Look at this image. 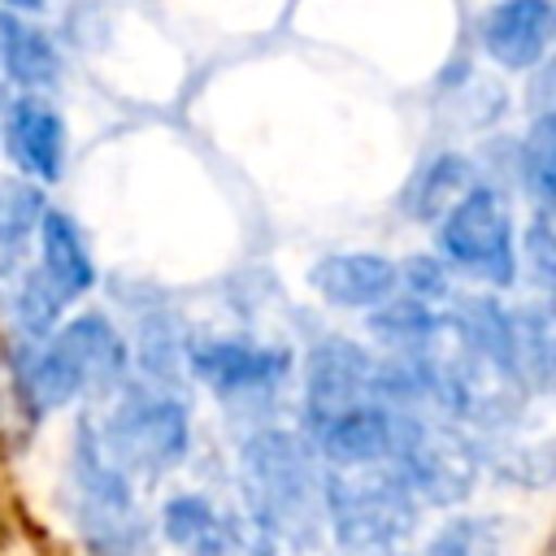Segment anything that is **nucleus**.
I'll return each mask as SVG.
<instances>
[{
	"label": "nucleus",
	"mask_w": 556,
	"mask_h": 556,
	"mask_svg": "<svg viewBox=\"0 0 556 556\" xmlns=\"http://www.w3.org/2000/svg\"><path fill=\"white\" fill-rule=\"evenodd\" d=\"M243 513L265 556H330L321 517V460L291 430H256L239 447Z\"/></svg>",
	"instance_id": "1"
},
{
	"label": "nucleus",
	"mask_w": 556,
	"mask_h": 556,
	"mask_svg": "<svg viewBox=\"0 0 556 556\" xmlns=\"http://www.w3.org/2000/svg\"><path fill=\"white\" fill-rule=\"evenodd\" d=\"M130 348L104 313H78L43 339H17L13 382L30 417L87 395H109L126 382Z\"/></svg>",
	"instance_id": "2"
},
{
	"label": "nucleus",
	"mask_w": 556,
	"mask_h": 556,
	"mask_svg": "<svg viewBox=\"0 0 556 556\" xmlns=\"http://www.w3.org/2000/svg\"><path fill=\"white\" fill-rule=\"evenodd\" d=\"M70 491L74 526L91 556H152V526L135 495V478L104 452L91 417L74 430Z\"/></svg>",
	"instance_id": "3"
},
{
	"label": "nucleus",
	"mask_w": 556,
	"mask_h": 556,
	"mask_svg": "<svg viewBox=\"0 0 556 556\" xmlns=\"http://www.w3.org/2000/svg\"><path fill=\"white\" fill-rule=\"evenodd\" d=\"M417 495L391 465L326 469L321 465V517L339 556L400 552L417 530Z\"/></svg>",
	"instance_id": "4"
},
{
	"label": "nucleus",
	"mask_w": 556,
	"mask_h": 556,
	"mask_svg": "<svg viewBox=\"0 0 556 556\" xmlns=\"http://www.w3.org/2000/svg\"><path fill=\"white\" fill-rule=\"evenodd\" d=\"M104 413H87L104 452L139 482L174 469L191 447L187 404L165 382H122Z\"/></svg>",
	"instance_id": "5"
},
{
	"label": "nucleus",
	"mask_w": 556,
	"mask_h": 556,
	"mask_svg": "<svg viewBox=\"0 0 556 556\" xmlns=\"http://www.w3.org/2000/svg\"><path fill=\"white\" fill-rule=\"evenodd\" d=\"M439 256L491 287H508L517 278V230L508 200L495 182H473L452 208L434 222Z\"/></svg>",
	"instance_id": "6"
},
{
	"label": "nucleus",
	"mask_w": 556,
	"mask_h": 556,
	"mask_svg": "<svg viewBox=\"0 0 556 556\" xmlns=\"http://www.w3.org/2000/svg\"><path fill=\"white\" fill-rule=\"evenodd\" d=\"M391 469L417 495V504H460L478 482L473 439L460 434L447 417L404 408Z\"/></svg>",
	"instance_id": "7"
},
{
	"label": "nucleus",
	"mask_w": 556,
	"mask_h": 556,
	"mask_svg": "<svg viewBox=\"0 0 556 556\" xmlns=\"http://www.w3.org/2000/svg\"><path fill=\"white\" fill-rule=\"evenodd\" d=\"M187 365L222 400L274 395L291 378V352L282 343H261V339H239V334L191 343Z\"/></svg>",
	"instance_id": "8"
},
{
	"label": "nucleus",
	"mask_w": 556,
	"mask_h": 556,
	"mask_svg": "<svg viewBox=\"0 0 556 556\" xmlns=\"http://www.w3.org/2000/svg\"><path fill=\"white\" fill-rule=\"evenodd\" d=\"M161 534L182 556H265L261 534L248 521V513L204 495V491H178L161 508Z\"/></svg>",
	"instance_id": "9"
},
{
	"label": "nucleus",
	"mask_w": 556,
	"mask_h": 556,
	"mask_svg": "<svg viewBox=\"0 0 556 556\" xmlns=\"http://www.w3.org/2000/svg\"><path fill=\"white\" fill-rule=\"evenodd\" d=\"M374 374H378V356H369L361 343L321 339L304 365V430H313L356 404L378 400Z\"/></svg>",
	"instance_id": "10"
},
{
	"label": "nucleus",
	"mask_w": 556,
	"mask_h": 556,
	"mask_svg": "<svg viewBox=\"0 0 556 556\" xmlns=\"http://www.w3.org/2000/svg\"><path fill=\"white\" fill-rule=\"evenodd\" d=\"M0 143H4V156L17 169V178H26L35 187L56 182L65 174L70 135H65L61 109L48 96H30V91L9 96V109L0 122Z\"/></svg>",
	"instance_id": "11"
},
{
	"label": "nucleus",
	"mask_w": 556,
	"mask_h": 556,
	"mask_svg": "<svg viewBox=\"0 0 556 556\" xmlns=\"http://www.w3.org/2000/svg\"><path fill=\"white\" fill-rule=\"evenodd\" d=\"M473 35L491 65L508 74H530L552 52L556 4L552 0H491L478 13Z\"/></svg>",
	"instance_id": "12"
},
{
	"label": "nucleus",
	"mask_w": 556,
	"mask_h": 556,
	"mask_svg": "<svg viewBox=\"0 0 556 556\" xmlns=\"http://www.w3.org/2000/svg\"><path fill=\"white\" fill-rule=\"evenodd\" d=\"M35 248H39L35 269L43 274V282L52 287V295L65 308L96 287V261H91L87 235L65 208H52V204L43 208L39 230H35Z\"/></svg>",
	"instance_id": "13"
},
{
	"label": "nucleus",
	"mask_w": 556,
	"mask_h": 556,
	"mask_svg": "<svg viewBox=\"0 0 556 556\" xmlns=\"http://www.w3.org/2000/svg\"><path fill=\"white\" fill-rule=\"evenodd\" d=\"M308 287L334 308H378L400 291V265L378 252H330L308 269Z\"/></svg>",
	"instance_id": "14"
},
{
	"label": "nucleus",
	"mask_w": 556,
	"mask_h": 556,
	"mask_svg": "<svg viewBox=\"0 0 556 556\" xmlns=\"http://www.w3.org/2000/svg\"><path fill=\"white\" fill-rule=\"evenodd\" d=\"M0 83L43 96L61 83V48L52 35L22 13L0 9Z\"/></svg>",
	"instance_id": "15"
},
{
	"label": "nucleus",
	"mask_w": 556,
	"mask_h": 556,
	"mask_svg": "<svg viewBox=\"0 0 556 556\" xmlns=\"http://www.w3.org/2000/svg\"><path fill=\"white\" fill-rule=\"evenodd\" d=\"M473 182H478V169H473V161L465 152H452V148L447 152H434L404 182L400 208L413 222H439L452 208V200H460Z\"/></svg>",
	"instance_id": "16"
},
{
	"label": "nucleus",
	"mask_w": 556,
	"mask_h": 556,
	"mask_svg": "<svg viewBox=\"0 0 556 556\" xmlns=\"http://www.w3.org/2000/svg\"><path fill=\"white\" fill-rule=\"evenodd\" d=\"M552 361H556V330L547 304L508 308V374L521 391L547 395L552 391Z\"/></svg>",
	"instance_id": "17"
},
{
	"label": "nucleus",
	"mask_w": 556,
	"mask_h": 556,
	"mask_svg": "<svg viewBox=\"0 0 556 556\" xmlns=\"http://www.w3.org/2000/svg\"><path fill=\"white\" fill-rule=\"evenodd\" d=\"M48 200L26 178H0V282L30 261V243L39 230Z\"/></svg>",
	"instance_id": "18"
},
{
	"label": "nucleus",
	"mask_w": 556,
	"mask_h": 556,
	"mask_svg": "<svg viewBox=\"0 0 556 556\" xmlns=\"http://www.w3.org/2000/svg\"><path fill=\"white\" fill-rule=\"evenodd\" d=\"M517 182L530 195L534 213H552V195H556V122L543 109L530 130L517 143Z\"/></svg>",
	"instance_id": "19"
},
{
	"label": "nucleus",
	"mask_w": 556,
	"mask_h": 556,
	"mask_svg": "<svg viewBox=\"0 0 556 556\" xmlns=\"http://www.w3.org/2000/svg\"><path fill=\"white\" fill-rule=\"evenodd\" d=\"M421 556H508V534L500 517H452Z\"/></svg>",
	"instance_id": "20"
},
{
	"label": "nucleus",
	"mask_w": 556,
	"mask_h": 556,
	"mask_svg": "<svg viewBox=\"0 0 556 556\" xmlns=\"http://www.w3.org/2000/svg\"><path fill=\"white\" fill-rule=\"evenodd\" d=\"M521 269L530 274V282L539 291L552 287L556 278V235H552V213H534L530 226L521 230Z\"/></svg>",
	"instance_id": "21"
},
{
	"label": "nucleus",
	"mask_w": 556,
	"mask_h": 556,
	"mask_svg": "<svg viewBox=\"0 0 556 556\" xmlns=\"http://www.w3.org/2000/svg\"><path fill=\"white\" fill-rule=\"evenodd\" d=\"M52 0H0V9H9V13H22V17H35V13H43Z\"/></svg>",
	"instance_id": "22"
},
{
	"label": "nucleus",
	"mask_w": 556,
	"mask_h": 556,
	"mask_svg": "<svg viewBox=\"0 0 556 556\" xmlns=\"http://www.w3.org/2000/svg\"><path fill=\"white\" fill-rule=\"evenodd\" d=\"M4 109H9V87L0 83V122H4Z\"/></svg>",
	"instance_id": "23"
},
{
	"label": "nucleus",
	"mask_w": 556,
	"mask_h": 556,
	"mask_svg": "<svg viewBox=\"0 0 556 556\" xmlns=\"http://www.w3.org/2000/svg\"><path fill=\"white\" fill-rule=\"evenodd\" d=\"M365 556H400V552H365Z\"/></svg>",
	"instance_id": "24"
}]
</instances>
